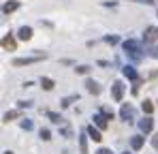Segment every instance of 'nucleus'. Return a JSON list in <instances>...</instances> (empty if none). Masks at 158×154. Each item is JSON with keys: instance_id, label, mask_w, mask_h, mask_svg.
Here are the masks:
<instances>
[{"instance_id": "obj_9", "label": "nucleus", "mask_w": 158, "mask_h": 154, "mask_svg": "<svg viewBox=\"0 0 158 154\" xmlns=\"http://www.w3.org/2000/svg\"><path fill=\"white\" fill-rule=\"evenodd\" d=\"M30 36H32V28H30V26H22V28H19V39H22V41H28Z\"/></svg>"}, {"instance_id": "obj_15", "label": "nucleus", "mask_w": 158, "mask_h": 154, "mask_svg": "<svg viewBox=\"0 0 158 154\" xmlns=\"http://www.w3.org/2000/svg\"><path fill=\"white\" fill-rule=\"evenodd\" d=\"M41 86H43L45 90H52V88H53V81L49 79V77H43V79H41Z\"/></svg>"}, {"instance_id": "obj_13", "label": "nucleus", "mask_w": 158, "mask_h": 154, "mask_svg": "<svg viewBox=\"0 0 158 154\" xmlns=\"http://www.w3.org/2000/svg\"><path fill=\"white\" fill-rule=\"evenodd\" d=\"M88 135H90L94 141H101V139H103L101 133H98V128H94V126H88Z\"/></svg>"}, {"instance_id": "obj_26", "label": "nucleus", "mask_w": 158, "mask_h": 154, "mask_svg": "<svg viewBox=\"0 0 158 154\" xmlns=\"http://www.w3.org/2000/svg\"><path fill=\"white\" fill-rule=\"evenodd\" d=\"M150 56L152 58H158V47H150Z\"/></svg>"}, {"instance_id": "obj_7", "label": "nucleus", "mask_w": 158, "mask_h": 154, "mask_svg": "<svg viewBox=\"0 0 158 154\" xmlns=\"http://www.w3.org/2000/svg\"><path fill=\"white\" fill-rule=\"evenodd\" d=\"M2 47H4L6 51H13V49H15V41H13V36H11V34H6V36L2 39Z\"/></svg>"}, {"instance_id": "obj_18", "label": "nucleus", "mask_w": 158, "mask_h": 154, "mask_svg": "<svg viewBox=\"0 0 158 154\" xmlns=\"http://www.w3.org/2000/svg\"><path fill=\"white\" fill-rule=\"evenodd\" d=\"M19 116V111H6L4 113V122H9V120H13V118H17Z\"/></svg>"}, {"instance_id": "obj_19", "label": "nucleus", "mask_w": 158, "mask_h": 154, "mask_svg": "<svg viewBox=\"0 0 158 154\" xmlns=\"http://www.w3.org/2000/svg\"><path fill=\"white\" fill-rule=\"evenodd\" d=\"M143 111H145V113H152V111H154V105H152L150 101H145L143 103Z\"/></svg>"}, {"instance_id": "obj_6", "label": "nucleus", "mask_w": 158, "mask_h": 154, "mask_svg": "<svg viewBox=\"0 0 158 154\" xmlns=\"http://www.w3.org/2000/svg\"><path fill=\"white\" fill-rule=\"evenodd\" d=\"M19 9V2H15V0H11V2H6L4 6H2V13L4 15H9V13H13V11H17Z\"/></svg>"}, {"instance_id": "obj_20", "label": "nucleus", "mask_w": 158, "mask_h": 154, "mask_svg": "<svg viewBox=\"0 0 158 154\" xmlns=\"http://www.w3.org/2000/svg\"><path fill=\"white\" fill-rule=\"evenodd\" d=\"M73 101H77V94H75V96H66V99L62 101V107H69V105H71Z\"/></svg>"}, {"instance_id": "obj_10", "label": "nucleus", "mask_w": 158, "mask_h": 154, "mask_svg": "<svg viewBox=\"0 0 158 154\" xmlns=\"http://www.w3.org/2000/svg\"><path fill=\"white\" fill-rule=\"evenodd\" d=\"M107 120H109V118H107L105 113L94 116V122H96V126H98V128H107Z\"/></svg>"}, {"instance_id": "obj_30", "label": "nucleus", "mask_w": 158, "mask_h": 154, "mask_svg": "<svg viewBox=\"0 0 158 154\" xmlns=\"http://www.w3.org/2000/svg\"><path fill=\"white\" fill-rule=\"evenodd\" d=\"M4 154H13V152H4Z\"/></svg>"}, {"instance_id": "obj_29", "label": "nucleus", "mask_w": 158, "mask_h": 154, "mask_svg": "<svg viewBox=\"0 0 158 154\" xmlns=\"http://www.w3.org/2000/svg\"><path fill=\"white\" fill-rule=\"evenodd\" d=\"M135 2H152V0H135Z\"/></svg>"}, {"instance_id": "obj_12", "label": "nucleus", "mask_w": 158, "mask_h": 154, "mask_svg": "<svg viewBox=\"0 0 158 154\" xmlns=\"http://www.w3.org/2000/svg\"><path fill=\"white\" fill-rule=\"evenodd\" d=\"M85 86H88V92H92V94H98V92H101V86H98L96 81H92V79H88Z\"/></svg>"}, {"instance_id": "obj_21", "label": "nucleus", "mask_w": 158, "mask_h": 154, "mask_svg": "<svg viewBox=\"0 0 158 154\" xmlns=\"http://www.w3.org/2000/svg\"><path fill=\"white\" fill-rule=\"evenodd\" d=\"M75 71H77L79 75H85V73H88V71H90V66H85V64H81V66H77V69H75Z\"/></svg>"}, {"instance_id": "obj_4", "label": "nucleus", "mask_w": 158, "mask_h": 154, "mask_svg": "<svg viewBox=\"0 0 158 154\" xmlns=\"http://www.w3.org/2000/svg\"><path fill=\"white\" fill-rule=\"evenodd\" d=\"M120 116H122V120H126V122H132V118H135V109H132V105H122V111H120Z\"/></svg>"}, {"instance_id": "obj_5", "label": "nucleus", "mask_w": 158, "mask_h": 154, "mask_svg": "<svg viewBox=\"0 0 158 154\" xmlns=\"http://www.w3.org/2000/svg\"><path fill=\"white\" fill-rule=\"evenodd\" d=\"M43 56H34V58H15L13 60V66H24V64H32V62H39Z\"/></svg>"}, {"instance_id": "obj_25", "label": "nucleus", "mask_w": 158, "mask_h": 154, "mask_svg": "<svg viewBox=\"0 0 158 154\" xmlns=\"http://www.w3.org/2000/svg\"><path fill=\"white\" fill-rule=\"evenodd\" d=\"M41 137H43V139H49V130H47V128H41Z\"/></svg>"}, {"instance_id": "obj_11", "label": "nucleus", "mask_w": 158, "mask_h": 154, "mask_svg": "<svg viewBox=\"0 0 158 154\" xmlns=\"http://www.w3.org/2000/svg\"><path fill=\"white\" fill-rule=\"evenodd\" d=\"M131 146H132V150H141V146H143V137L141 135H135L131 139Z\"/></svg>"}, {"instance_id": "obj_17", "label": "nucleus", "mask_w": 158, "mask_h": 154, "mask_svg": "<svg viewBox=\"0 0 158 154\" xmlns=\"http://www.w3.org/2000/svg\"><path fill=\"white\" fill-rule=\"evenodd\" d=\"M79 148H81V154H88V143H85V137L83 135L79 137Z\"/></svg>"}, {"instance_id": "obj_28", "label": "nucleus", "mask_w": 158, "mask_h": 154, "mask_svg": "<svg viewBox=\"0 0 158 154\" xmlns=\"http://www.w3.org/2000/svg\"><path fill=\"white\" fill-rule=\"evenodd\" d=\"M96 154H111V152H109V150H105V148H101V150H98Z\"/></svg>"}, {"instance_id": "obj_23", "label": "nucleus", "mask_w": 158, "mask_h": 154, "mask_svg": "<svg viewBox=\"0 0 158 154\" xmlns=\"http://www.w3.org/2000/svg\"><path fill=\"white\" fill-rule=\"evenodd\" d=\"M105 41H107V43H111V45H115V43H118L120 39H118V36H107Z\"/></svg>"}, {"instance_id": "obj_2", "label": "nucleus", "mask_w": 158, "mask_h": 154, "mask_svg": "<svg viewBox=\"0 0 158 154\" xmlns=\"http://www.w3.org/2000/svg\"><path fill=\"white\" fill-rule=\"evenodd\" d=\"M111 94H113V101H122V96H124V83L122 81H115L111 86Z\"/></svg>"}, {"instance_id": "obj_27", "label": "nucleus", "mask_w": 158, "mask_h": 154, "mask_svg": "<svg viewBox=\"0 0 158 154\" xmlns=\"http://www.w3.org/2000/svg\"><path fill=\"white\" fill-rule=\"evenodd\" d=\"M152 143H154V148H156V150H158V135H156V137H154V139H152Z\"/></svg>"}, {"instance_id": "obj_22", "label": "nucleus", "mask_w": 158, "mask_h": 154, "mask_svg": "<svg viewBox=\"0 0 158 154\" xmlns=\"http://www.w3.org/2000/svg\"><path fill=\"white\" fill-rule=\"evenodd\" d=\"M103 113L107 118H113V109H109V107H103Z\"/></svg>"}, {"instance_id": "obj_8", "label": "nucleus", "mask_w": 158, "mask_h": 154, "mask_svg": "<svg viewBox=\"0 0 158 154\" xmlns=\"http://www.w3.org/2000/svg\"><path fill=\"white\" fill-rule=\"evenodd\" d=\"M152 126H154V122H152V118H143V120L139 122V128H141L143 133H150V130H152Z\"/></svg>"}, {"instance_id": "obj_3", "label": "nucleus", "mask_w": 158, "mask_h": 154, "mask_svg": "<svg viewBox=\"0 0 158 154\" xmlns=\"http://www.w3.org/2000/svg\"><path fill=\"white\" fill-rule=\"evenodd\" d=\"M145 43H154V41H158V28L156 26H150V28H145Z\"/></svg>"}, {"instance_id": "obj_16", "label": "nucleus", "mask_w": 158, "mask_h": 154, "mask_svg": "<svg viewBox=\"0 0 158 154\" xmlns=\"http://www.w3.org/2000/svg\"><path fill=\"white\" fill-rule=\"evenodd\" d=\"M47 118H49L52 122H56V124H60V122H62V118H60V113H53V111H47Z\"/></svg>"}, {"instance_id": "obj_1", "label": "nucleus", "mask_w": 158, "mask_h": 154, "mask_svg": "<svg viewBox=\"0 0 158 154\" xmlns=\"http://www.w3.org/2000/svg\"><path fill=\"white\" fill-rule=\"evenodd\" d=\"M124 49H126V53H131L135 60L141 58V53H139V51H141V45H139L137 41H132V39L131 41H124Z\"/></svg>"}, {"instance_id": "obj_14", "label": "nucleus", "mask_w": 158, "mask_h": 154, "mask_svg": "<svg viewBox=\"0 0 158 154\" xmlns=\"http://www.w3.org/2000/svg\"><path fill=\"white\" fill-rule=\"evenodd\" d=\"M124 75L128 77V79H137V71L132 66H124Z\"/></svg>"}, {"instance_id": "obj_24", "label": "nucleus", "mask_w": 158, "mask_h": 154, "mask_svg": "<svg viewBox=\"0 0 158 154\" xmlns=\"http://www.w3.org/2000/svg\"><path fill=\"white\" fill-rule=\"evenodd\" d=\"M22 128L30 130V128H32V122H30V120H24V122H22Z\"/></svg>"}]
</instances>
